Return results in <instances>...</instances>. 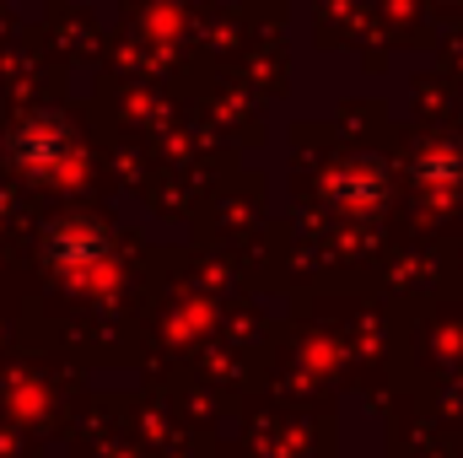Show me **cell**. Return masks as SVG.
Wrapping results in <instances>:
<instances>
[{"instance_id":"obj_1","label":"cell","mask_w":463,"mask_h":458,"mask_svg":"<svg viewBox=\"0 0 463 458\" xmlns=\"http://www.w3.org/2000/svg\"><path fill=\"white\" fill-rule=\"evenodd\" d=\"M54 253L65 259V264H87L92 253H98V232H81V227H65L54 237Z\"/></svg>"}]
</instances>
